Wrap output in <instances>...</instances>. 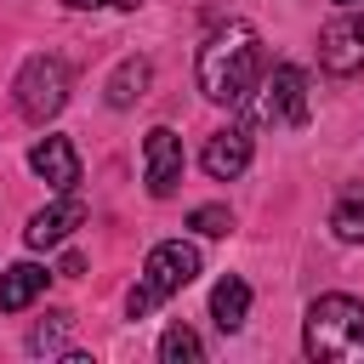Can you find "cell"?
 <instances>
[{
  "label": "cell",
  "instance_id": "1",
  "mask_svg": "<svg viewBox=\"0 0 364 364\" xmlns=\"http://www.w3.org/2000/svg\"><path fill=\"white\" fill-rule=\"evenodd\" d=\"M267 63H262V34L250 23H222L205 46H199V91L210 102H245L262 85Z\"/></svg>",
  "mask_w": 364,
  "mask_h": 364
},
{
  "label": "cell",
  "instance_id": "2",
  "mask_svg": "<svg viewBox=\"0 0 364 364\" xmlns=\"http://www.w3.org/2000/svg\"><path fill=\"white\" fill-rule=\"evenodd\" d=\"M301 347L318 364H364V301L318 296L301 318Z\"/></svg>",
  "mask_w": 364,
  "mask_h": 364
},
{
  "label": "cell",
  "instance_id": "3",
  "mask_svg": "<svg viewBox=\"0 0 364 364\" xmlns=\"http://www.w3.org/2000/svg\"><path fill=\"white\" fill-rule=\"evenodd\" d=\"M193 279H199V250H193V245H182V239L154 245L148 262H142V279H136L131 296H125V313H131V318H148V307H159L165 296H176V290L193 284Z\"/></svg>",
  "mask_w": 364,
  "mask_h": 364
},
{
  "label": "cell",
  "instance_id": "4",
  "mask_svg": "<svg viewBox=\"0 0 364 364\" xmlns=\"http://www.w3.org/2000/svg\"><path fill=\"white\" fill-rule=\"evenodd\" d=\"M17 114L23 119H34V125H46V119H57L63 114V102H68V63L63 57H51V51H40V57H28L23 68H17Z\"/></svg>",
  "mask_w": 364,
  "mask_h": 364
},
{
  "label": "cell",
  "instance_id": "5",
  "mask_svg": "<svg viewBox=\"0 0 364 364\" xmlns=\"http://www.w3.org/2000/svg\"><path fill=\"white\" fill-rule=\"evenodd\" d=\"M256 114H262L267 125H301V119H307V74H301L296 63H279V68L262 80Z\"/></svg>",
  "mask_w": 364,
  "mask_h": 364
},
{
  "label": "cell",
  "instance_id": "6",
  "mask_svg": "<svg viewBox=\"0 0 364 364\" xmlns=\"http://www.w3.org/2000/svg\"><path fill=\"white\" fill-rule=\"evenodd\" d=\"M318 63L330 74H358L364 68V17H353V11L330 17L318 28Z\"/></svg>",
  "mask_w": 364,
  "mask_h": 364
},
{
  "label": "cell",
  "instance_id": "7",
  "mask_svg": "<svg viewBox=\"0 0 364 364\" xmlns=\"http://www.w3.org/2000/svg\"><path fill=\"white\" fill-rule=\"evenodd\" d=\"M142 171H148V193L154 199H171L176 182H182V136L171 125H154L148 142H142Z\"/></svg>",
  "mask_w": 364,
  "mask_h": 364
},
{
  "label": "cell",
  "instance_id": "8",
  "mask_svg": "<svg viewBox=\"0 0 364 364\" xmlns=\"http://www.w3.org/2000/svg\"><path fill=\"white\" fill-rule=\"evenodd\" d=\"M80 222H85V199H80V193H57L46 210H34V216H28L23 239H28V250H51V245H63Z\"/></svg>",
  "mask_w": 364,
  "mask_h": 364
},
{
  "label": "cell",
  "instance_id": "9",
  "mask_svg": "<svg viewBox=\"0 0 364 364\" xmlns=\"http://www.w3.org/2000/svg\"><path fill=\"white\" fill-rule=\"evenodd\" d=\"M28 165H34V176H46L51 193H74V182H80V154L68 136H40L28 148Z\"/></svg>",
  "mask_w": 364,
  "mask_h": 364
},
{
  "label": "cell",
  "instance_id": "10",
  "mask_svg": "<svg viewBox=\"0 0 364 364\" xmlns=\"http://www.w3.org/2000/svg\"><path fill=\"white\" fill-rule=\"evenodd\" d=\"M199 165H205V176H216V182H233V176L250 165V131H239V125H228V131H210V142H205Z\"/></svg>",
  "mask_w": 364,
  "mask_h": 364
},
{
  "label": "cell",
  "instance_id": "11",
  "mask_svg": "<svg viewBox=\"0 0 364 364\" xmlns=\"http://www.w3.org/2000/svg\"><path fill=\"white\" fill-rule=\"evenodd\" d=\"M46 279H51V273H46L40 262H11V267L0 273V313H23V307L46 290Z\"/></svg>",
  "mask_w": 364,
  "mask_h": 364
},
{
  "label": "cell",
  "instance_id": "12",
  "mask_svg": "<svg viewBox=\"0 0 364 364\" xmlns=\"http://www.w3.org/2000/svg\"><path fill=\"white\" fill-rule=\"evenodd\" d=\"M245 313H250V284H245V279H233V273H228V279H216V290H210V318H216V330H228V336H233V330L245 324Z\"/></svg>",
  "mask_w": 364,
  "mask_h": 364
},
{
  "label": "cell",
  "instance_id": "13",
  "mask_svg": "<svg viewBox=\"0 0 364 364\" xmlns=\"http://www.w3.org/2000/svg\"><path fill=\"white\" fill-rule=\"evenodd\" d=\"M330 228L341 245H364V182H347L336 210H330Z\"/></svg>",
  "mask_w": 364,
  "mask_h": 364
},
{
  "label": "cell",
  "instance_id": "14",
  "mask_svg": "<svg viewBox=\"0 0 364 364\" xmlns=\"http://www.w3.org/2000/svg\"><path fill=\"white\" fill-rule=\"evenodd\" d=\"M148 57H125L114 74H108V108H131L142 91H148Z\"/></svg>",
  "mask_w": 364,
  "mask_h": 364
},
{
  "label": "cell",
  "instance_id": "15",
  "mask_svg": "<svg viewBox=\"0 0 364 364\" xmlns=\"http://www.w3.org/2000/svg\"><path fill=\"white\" fill-rule=\"evenodd\" d=\"M68 324H74L68 313H46V318L28 330V353H63V347H68Z\"/></svg>",
  "mask_w": 364,
  "mask_h": 364
},
{
  "label": "cell",
  "instance_id": "16",
  "mask_svg": "<svg viewBox=\"0 0 364 364\" xmlns=\"http://www.w3.org/2000/svg\"><path fill=\"white\" fill-rule=\"evenodd\" d=\"M199 353H205V347H199V336H193L188 324H171V330L159 336V358H165V364H193Z\"/></svg>",
  "mask_w": 364,
  "mask_h": 364
},
{
  "label": "cell",
  "instance_id": "17",
  "mask_svg": "<svg viewBox=\"0 0 364 364\" xmlns=\"http://www.w3.org/2000/svg\"><path fill=\"white\" fill-rule=\"evenodd\" d=\"M188 228H193L199 239H222V233H233V210H228V205H199V210L188 216Z\"/></svg>",
  "mask_w": 364,
  "mask_h": 364
},
{
  "label": "cell",
  "instance_id": "18",
  "mask_svg": "<svg viewBox=\"0 0 364 364\" xmlns=\"http://www.w3.org/2000/svg\"><path fill=\"white\" fill-rule=\"evenodd\" d=\"M63 6H74V11H97V6H114V11H131V6H142V0H63Z\"/></svg>",
  "mask_w": 364,
  "mask_h": 364
},
{
  "label": "cell",
  "instance_id": "19",
  "mask_svg": "<svg viewBox=\"0 0 364 364\" xmlns=\"http://www.w3.org/2000/svg\"><path fill=\"white\" fill-rule=\"evenodd\" d=\"M336 6H358V0H336Z\"/></svg>",
  "mask_w": 364,
  "mask_h": 364
}]
</instances>
